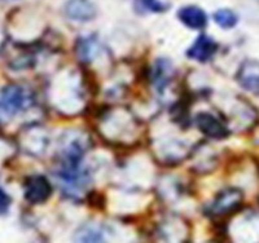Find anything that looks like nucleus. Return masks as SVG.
Instances as JSON below:
<instances>
[{
    "instance_id": "obj_1",
    "label": "nucleus",
    "mask_w": 259,
    "mask_h": 243,
    "mask_svg": "<svg viewBox=\"0 0 259 243\" xmlns=\"http://www.w3.org/2000/svg\"><path fill=\"white\" fill-rule=\"evenodd\" d=\"M31 103V93L22 85L9 84L0 92V108L9 115H15L21 110H25Z\"/></svg>"
},
{
    "instance_id": "obj_2",
    "label": "nucleus",
    "mask_w": 259,
    "mask_h": 243,
    "mask_svg": "<svg viewBox=\"0 0 259 243\" xmlns=\"http://www.w3.org/2000/svg\"><path fill=\"white\" fill-rule=\"evenodd\" d=\"M244 201V194L237 187H228L222 190L212 201L210 211L215 216H223L236 211Z\"/></svg>"
},
{
    "instance_id": "obj_3",
    "label": "nucleus",
    "mask_w": 259,
    "mask_h": 243,
    "mask_svg": "<svg viewBox=\"0 0 259 243\" xmlns=\"http://www.w3.org/2000/svg\"><path fill=\"white\" fill-rule=\"evenodd\" d=\"M51 194H52V186L45 176H30L25 181V200L31 205L45 203Z\"/></svg>"
},
{
    "instance_id": "obj_4",
    "label": "nucleus",
    "mask_w": 259,
    "mask_h": 243,
    "mask_svg": "<svg viewBox=\"0 0 259 243\" xmlns=\"http://www.w3.org/2000/svg\"><path fill=\"white\" fill-rule=\"evenodd\" d=\"M218 50V44L209 35H202L198 36L194 43L192 44L191 47L187 51V56L191 60H194L197 62H206L211 59Z\"/></svg>"
},
{
    "instance_id": "obj_5",
    "label": "nucleus",
    "mask_w": 259,
    "mask_h": 243,
    "mask_svg": "<svg viewBox=\"0 0 259 243\" xmlns=\"http://www.w3.org/2000/svg\"><path fill=\"white\" fill-rule=\"evenodd\" d=\"M65 15L77 22H89L97 15V9L91 0H69L65 6Z\"/></svg>"
},
{
    "instance_id": "obj_6",
    "label": "nucleus",
    "mask_w": 259,
    "mask_h": 243,
    "mask_svg": "<svg viewBox=\"0 0 259 243\" xmlns=\"http://www.w3.org/2000/svg\"><path fill=\"white\" fill-rule=\"evenodd\" d=\"M237 80L249 92H259V61L246 60L237 73Z\"/></svg>"
},
{
    "instance_id": "obj_7",
    "label": "nucleus",
    "mask_w": 259,
    "mask_h": 243,
    "mask_svg": "<svg viewBox=\"0 0 259 243\" xmlns=\"http://www.w3.org/2000/svg\"><path fill=\"white\" fill-rule=\"evenodd\" d=\"M198 129L211 138H223L227 135V128L221 119L210 113H200L196 117Z\"/></svg>"
},
{
    "instance_id": "obj_8",
    "label": "nucleus",
    "mask_w": 259,
    "mask_h": 243,
    "mask_svg": "<svg viewBox=\"0 0 259 243\" xmlns=\"http://www.w3.org/2000/svg\"><path fill=\"white\" fill-rule=\"evenodd\" d=\"M21 145L30 154H43L45 149L48 147V137L43 129L39 127H32L25 131Z\"/></svg>"
},
{
    "instance_id": "obj_9",
    "label": "nucleus",
    "mask_w": 259,
    "mask_h": 243,
    "mask_svg": "<svg viewBox=\"0 0 259 243\" xmlns=\"http://www.w3.org/2000/svg\"><path fill=\"white\" fill-rule=\"evenodd\" d=\"M178 18L183 25L193 30H201L206 26L207 16L205 11L196 6H187L179 9Z\"/></svg>"
},
{
    "instance_id": "obj_10",
    "label": "nucleus",
    "mask_w": 259,
    "mask_h": 243,
    "mask_svg": "<svg viewBox=\"0 0 259 243\" xmlns=\"http://www.w3.org/2000/svg\"><path fill=\"white\" fill-rule=\"evenodd\" d=\"M171 75H172V64L166 59L157 60L152 70V82L154 87L158 91L165 89V87L170 82Z\"/></svg>"
},
{
    "instance_id": "obj_11",
    "label": "nucleus",
    "mask_w": 259,
    "mask_h": 243,
    "mask_svg": "<svg viewBox=\"0 0 259 243\" xmlns=\"http://www.w3.org/2000/svg\"><path fill=\"white\" fill-rule=\"evenodd\" d=\"M74 243H106V239L101 229L94 225H85L77 231Z\"/></svg>"
},
{
    "instance_id": "obj_12",
    "label": "nucleus",
    "mask_w": 259,
    "mask_h": 243,
    "mask_svg": "<svg viewBox=\"0 0 259 243\" xmlns=\"http://www.w3.org/2000/svg\"><path fill=\"white\" fill-rule=\"evenodd\" d=\"M99 53V43L95 38H82L77 43V56L82 61L90 62Z\"/></svg>"
},
{
    "instance_id": "obj_13",
    "label": "nucleus",
    "mask_w": 259,
    "mask_h": 243,
    "mask_svg": "<svg viewBox=\"0 0 259 243\" xmlns=\"http://www.w3.org/2000/svg\"><path fill=\"white\" fill-rule=\"evenodd\" d=\"M214 21L217 22L218 26H221L222 29H232L236 26L239 17L231 9H218L217 12L214 13Z\"/></svg>"
},
{
    "instance_id": "obj_14",
    "label": "nucleus",
    "mask_w": 259,
    "mask_h": 243,
    "mask_svg": "<svg viewBox=\"0 0 259 243\" xmlns=\"http://www.w3.org/2000/svg\"><path fill=\"white\" fill-rule=\"evenodd\" d=\"M135 8L142 13H159L167 9V6L161 0H135Z\"/></svg>"
},
{
    "instance_id": "obj_15",
    "label": "nucleus",
    "mask_w": 259,
    "mask_h": 243,
    "mask_svg": "<svg viewBox=\"0 0 259 243\" xmlns=\"http://www.w3.org/2000/svg\"><path fill=\"white\" fill-rule=\"evenodd\" d=\"M11 205H12V198L0 186V215H6L9 211Z\"/></svg>"
}]
</instances>
